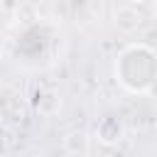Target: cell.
<instances>
[{
	"label": "cell",
	"instance_id": "6da1fadb",
	"mask_svg": "<svg viewBox=\"0 0 157 157\" xmlns=\"http://www.w3.org/2000/svg\"><path fill=\"white\" fill-rule=\"evenodd\" d=\"M96 140L101 142V145H105V147H113V145H118V142H123V137H125V125H123V120L118 118V115H103L98 123H96Z\"/></svg>",
	"mask_w": 157,
	"mask_h": 157
},
{
	"label": "cell",
	"instance_id": "7a4b0ae2",
	"mask_svg": "<svg viewBox=\"0 0 157 157\" xmlns=\"http://www.w3.org/2000/svg\"><path fill=\"white\" fill-rule=\"evenodd\" d=\"M142 22H145L142 12H140L137 7H132V5H118V7L113 10V25H115L118 32L130 34V32L140 29Z\"/></svg>",
	"mask_w": 157,
	"mask_h": 157
},
{
	"label": "cell",
	"instance_id": "3957f363",
	"mask_svg": "<svg viewBox=\"0 0 157 157\" xmlns=\"http://www.w3.org/2000/svg\"><path fill=\"white\" fill-rule=\"evenodd\" d=\"M61 147L66 155H76V157H86L91 150V137L86 130H69L61 137Z\"/></svg>",
	"mask_w": 157,
	"mask_h": 157
},
{
	"label": "cell",
	"instance_id": "277c9868",
	"mask_svg": "<svg viewBox=\"0 0 157 157\" xmlns=\"http://www.w3.org/2000/svg\"><path fill=\"white\" fill-rule=\"evenodd\" d=\"M34 108L42 113V115H54L59 110V96L54 91H47V88H39L37 91V101H34Z\"/></svg>",
	"mask_w": 157,
	"mask_h": 157
},
{
	"label": "cell",
	"instance_id": "5b68a950",
	"mask_svg": "<svg viewBox=\"0 0 157 157\" xmlns=\"http://www.w3.org/2000/svg\"><path fill=\"white\" fill-rule=\"evenodd\" d=\"M91 2H93V0H69V7H71L74 12H81V10L91 7Z\"/></svg>",
	"mask_w": 157,
	"mask_h": 157
},
{
	"label": "cell",
	"instance_id": "8992f818",
	"mask_svg": "<svg viewBox=\"0 0 157 157\" xmlns=\"http://www.w3.org/2000/svg\"><path fill=\"white\" fill-rule=\"evenodd\" d=\"M7 152H10V142L5 135H0V157H7Z\"/></svg>",
	"mask_w": 157,
	"mask_h": 157
},
{
	"label": "cell",
	"instance_id": "52a82bcc",
	"mask_svg": "<svg viewBox=\"0 0 157 157\" xmlns=\"http://www.w3.org/2000/svg\"><path fill=\"white\" fill-rule=\"evenodd\" d=\"M147 0H125V5H132V7H140V5H145Z\"/></svg>",
	"mask_w": 157,
	"mask_h": 157
},
{
	"label": "cell",
	"instance_id": "ba28073f",
	"mask_svg": "<svg viewBox=\"0 0 157 157\" xmlns=\"http://www.w3.org/2000/svg\"><path fill=\"white\" fill-rule=\"evenodd\" d=\"M0 59H2V44H0Z\"/></svg>",
	"mask_w": 157,
	"mask_h": 157
},
{
	"label": "cell",
	"instance_id": "9c48e42d",
	"mask_svg": "<svg viewBox=\"0 0 157 157\" xmlns=\"http://www.w3.org/2000/svg\"><path fill=\"white\" fill-rule=\"evenodd\" d=\"M64 157H76V155H64Z\"/></svg>",
	"mask_w": 157,
	"mask_h": 157
}]
</instances>
